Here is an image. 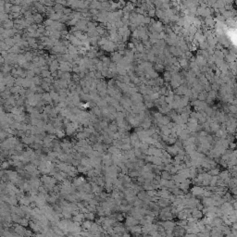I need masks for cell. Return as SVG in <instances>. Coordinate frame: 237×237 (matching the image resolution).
I'll return each instance as SVG.
<instances>
[{"label": "cell", "mask_w": 237, "mask_h": 237, "mask_svg": "<svg viewBox=\"0 0 237 237\" xmlns=\"http://www.w3.org/2000/svg\"><path fill=\"white\" fill-rule=\"evenodd\" d=\"M210 236L211 237H224L225 235L223 234V232L218 227H213L210 231Z\"/></svg>", "instance_id": "cell-4"}, {"label": "cell", "mask_w": 237, "mask_h": 237, "mask_svg": "<svg viewBox=\"0 0 237 237\" xmlns=\"http://www.w3.org/2000/svg\"><path fill=\"white\" fill-rule=\"evenodd\" d=\"M161 226L164 228L166 233H172L174 228L176 227V223L173 220H166V221H161L160 222Z\"/></svg>", "instance_id": "cell-1"}, {"label": "cell", "mask_w": 237, "mask_h": 237, "mask_svg": "<svg viewBox=\"0 0 237 237\" xmlns=\"http://www.w3.org/2000/svg\"><path fill=\"white\" fill-rule=\"evenodd\" d=\"M124 224H125V226L129 229V228H131V227L139 225V220H136L135 218H133V217H132V216L130 215V216H128V217L125 219V222H124Z\"/></svg>", "instance_id": "cell-3"}, {"label": "cell", "mask_w": 237, "mask_h": 237, "mask_svg": "<svg viewBox=\"0 0 237 237\" xmlns=\"http://www.w3.org/2000/svg\"><path fill=\"white\" fill-rule=\"evenodd\" d=\"M121 237H131V234L129 232H125V233H123Z\"/></svg>", "instance_id": "cell-7"}, {"label": "cell", "mask_w": 237, "mask_h": 237, "mask_svg": "<svg viewBox=\"0 0 237 237\" xmlns=\"http://www.w3.org/2000/svg\"><path fill=\"white\" fill-rule=\"evenodd\" d=\"M93 221L92 220H85L83 223H82V229L83 231H87L89 232V230L91 229L92 225H93Z\"/></svg>", "instance_id": "cell-5"}, {"label": "cell", "mask_w": 237, "mask_h": 237, "mask_svg": "<svg viewBox=\"0 0 237 237\" xmlns=\"http://www.w3.org/2000/svg\"><path fill=\"white\" fill-rule=\"evenodd\" d=\"M186 233H187L186 229L184 227L177 225V224H176V227L174 228V230L172 232V234L174 237H185Z\"/></svg>", "instance_id": "cell-2"}, {"label": "cell", "mask_w": 237, "mask_h": 237, "mask_svg": "<svg viewBox=\"0 0 237 237\" xmlns=\"http://www.w3.org/2000/svg\"><path fill=\"white\" fill-rule=\"evenodd\" d=\"M84 217H85V220H94L95 216V213L94 212H87V213L84 214Z\"/></svg>", "instance_id": "cell-6"}]
</instances>
